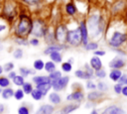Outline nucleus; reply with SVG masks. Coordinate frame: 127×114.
<instances>
[{
    "instance_id": "55",
    "label": "nucleus",
    "mask_w": 127,
    "mask_h": 114,
    "mask_svg": "<svg viewBox=\"0 0 127 114\" xmlns=\"http://www.w3.org/2000/svg\"><path fill=\"white\" fill-rule=\"evenodd\" d=\"M5 29H6V25L5 24H0V33L3 32Z\"/></svg>"
},
{
    "instance_id": "45",
    "label": "nucleus",
    "mask_w": 127,
    "mask_h": 114,
    "mask_svg": "<svg viewBox=\"0 0 127 114\" xmlns=\"http://www.w3.org/2000/svg\"><path fill=\"white\" fill-rule=\"evenodd\" d=\"M94 75L97 77V78H100V79H102V78H104L105 76H106V71L104 70V69H99V70H96V71H94Z\"/></svg>"
},
{
    "instance_id": "19",
    "label": "nucleus",
    "mask_w": 127,
    "mask_h": 114,
    "mask_svg": "<svg viewBox=\"0 0 127 114\" xmlns=\"http://www.w3.org/2000/svg\"><path fill=\"white\" fill-rule=\"evenodd\" d=\"M32 81L36 85L44 84V83H51V79H50L49 75L48 76L47 75H35V76H33Z\"/></svg>"
},
{
    "instance_id": "13",
    "label": "nucleus",
    "mask_w": 127,
    "mask_h": 114,
    "mask_svg": "<svg viewBox=\"0 0 127 114\" xmlns=\"http://www.w3.org/2000/svg\"><path fill=\"white\" fill-rule=\"evenodd\" d=\"M3 14L10 20L13 19V17L16 15V8L11 2H7L3 9Z\"/></svg>"
},
{
    "instance_id": "52",
    "label": "nucleus",
    "mask_w": 127,
    "mask_h": 114,
    "mask_svg": "<svg viewBox=\"0 0 127 114\" xmlns=\"http://www.w3.org/2000/svg\"><path fill=\"white\" fill-rule=\"evenodd\" d=\"M16 75H17V73H16V71H14V70H12V71H10V72L8 73V76H7V77H8L9 79H12V80H13V79L15 78V76H16Z\"/></svg>"
},
{
    "instance_id": "24",
    "label": "nucleus",
    "mask_w": 127,
    "mask_h": 114,
    "mask_svg": "<svg viewBox=\"0 0 127 114\" xmlns=\"http://www.w3.org/2000/svg\"><path fill=\"white\" fill-rule=\"evenodd\" d=\"M50 56V58L53 62L55 63H61L63 61V56L60 52H55V53H52Z\"/></svg>"
},
{
    "instance_id": "26",
    "label": "nucleus",
    "mask_w": 127,
    "mask_h": 114,
    "mask_svg": "<svg viewBox=\"0 0 127 114\" xmlns=\"http://www.w3.org/2000/svg\"><path fill=\"white\" fill-rule=\"evenodd\" d=\"M19 72H20V75H22L23 77H27L30 74H35L36 73V70L35 69L28 68V67H25V66H21L19 68Z\"/></svg>"
},
{
    "instance_id": "42",
    "label": "nucleus",
    "mask_w": 127,
    "mask_h": 114,
    "mask_svg": "<svg viewBox=\"0 0 127 114\" xmlns=\"http://www.w3.org/2000/svg\"><path fill=\"white\" fill-rule=\"evenodd\" d=\"M23 56H24V52H23L22 49L18 48V49H16V50H14V52H13V57H14V58L20 59V58L23 57Z\"/></svg>"
},
{
    "instance_id": "11",
    "label": "nucleus",
    "mask_w": 127,
    "mask_h": 114,
    "mask_svg": "<svg viewBox=\"0 0 127 114\" xmlns=\"http://www.w3.org/2000/svg\"><path fill=\"white\" fill-rule=\"evenodd\" d=\"M109 67L112 69H121L122 67H124L126 65V61L124 58H122L121 57L117 56L115 57L113 59H111L109 61Z\"/></svg>"
},
{
    "instance_id": "28",
    "label": "nucleus",
    "mask_w": 127,
    "mask_h": 114,
    "mask_svg": "<svg viewBox=\"0 0 127 114\" xmlns=\"http://www.w3.org/2000/svg\"><path fill=\"white\" fill-rule=\"evenodd\" d=\"M44 69H45L48 73H51V72H53V71L56 70V63L53 62L52 60L47 61V62H45V67H44Z\"/></svg>"
},
{
    "instance_id": "10",
    "label": "nucleus",
    "mask_w": 127,
    "mask_h": 114,
    "mask_svg": "<svg viewBox=\"0 0 127 114\" xmlns=\"http://www.w3.org/2000/svg\"><path fill=\"white\" fill-rule=\"evenodd\" d=\"M83 99H84V93L82 92L81 89H75L66 96L67 101H75L76 103H79Z\"/></svg>"
},
{
    "instance_id": "8",
    "label": "nucleus",
    "mask_w": 127,
    "mask_h": 114,
    "mask_svg": "<svg viewBox=\"0 0 127 114\" xmlns=\"http://www.w3.org/2000/svg\"><path fill=\"white\" fill-rule=\"evenodd\" d=\"M89 1L90 0H71L70 2H72L76 8V10L82 14V15H86L88 13V6H89Z\"/></svg>"
},
{
    "instance_id": "37",
    "label": "nucleus",
    "mask_w": 127,
    "mask_h": 114,
    "mask_svg": "<svg viewBox=\"0 0 127 114\" xmlns=\"http://www.w3.org/2000/svg\"><path fill=\"white\" fill-rule=\"evenodd\" d=\"M97 48H98V44L96 42H88L84 46V49L86 51H96Z\"/></svg>"
},
{
    "instance_id": "23",
    "label": "nucleus",
    "mask_w": 127,
    "mask_h": 114,
    "mask_svg": "<svg viewBox=\"0 0 127 114\" xmlns=\"http://www.w3.org/2000/svg\"><path fill=\"white\" fill-rule=\"evenodd\" d=\"M64 9H65V13H66L67 15H69V16H73V15L77 12V10H76V8H75V6H74V4H73L72 2L66 3Z\"/></svg>"
},
{
    "instance_id": "43",
    "label": "nucleus",
    "mask_w": 127,
    "mask_h": 114,
    "mask_svg": "<svg viewBox=\"0 0 127 114\" xmlns=\"http://www.w3.org/2000/svg\"><path fill=\"white\" fill-rule=\"evenodd\" d=\"M13 68H14V63L12 62V61H8V62H6L4 65H3V70L5 71V72H10V71H12L13 70Z\"/></svg>"
},
{
    "instance_id": "32",
    "label": "nucleus",
    "mask_w": 127,
    "mask_h": 114,
    "mask_svg": "<svg viewBox=\"0 0 127 114\" xmlns=\"http://www.w3.org/2000/svg\"><path fill=\"white\" fill-rule=\"evenodd\" d=\"M96 87H97L98 91L103 92V93L106 92V91H108V89H109L108 84H107L106 82H104V81H99V82L96 84Z\"/></svg>"
},
{
    "instance_id": "3",
    "label": "nucleus",
    "mask_w": 127,
    "mask_h": 114,
    "mask_svg": "<svg viewBox=\"0 0 127 114\" xmlns=\"http://www.w3.org/2000/svg\"><path fill=\"white\" fill-rule=\"evenodd\" d=\"M32 26H33V21L32 19L25 14H21L19 17V22L15 28V35L16 37L19 38H25L31 34L32 31Z\"/></svg>"
},
{
    "instance_id": "5",
    "label": "nucleus",
    "mask_w": 127,
    "mask_h": 114,
    "mask_svg": "<svg viewBox=\"0 0 127 114\" xmlns=\"http://www.w3.org/2000/svg\"><path fill=\"white\" fill-rule=\"evenodd\" d=\"M66 43L71 46V47H78L80 44H82V39H81V35H80V31L79 28H75L72 30H68L67 31V36H66Z\"/></svg>"
},
{
    "instance_id": "4",
    "label": "nucleus",
    "mask_w": 127,
    "mask_h": 114,
    "mask_svg": "<svg viewBox=\"0 0 127 114\" xmlns=\"http://www.w3.org/2000/svg\"><path fill=\"white\" fill-rule=\"evenodd\" d=\"M48 32V27L46 26L45 22L41 19H36L33 21L32 31L31 34L36 38H42L45 37L46 33Z\"/></svg>"
},
{
    "instance_id": "16",
    "label": "nucleus",
    "mask_w": 127,
    "mask_h": 114,
    "mask_svg": "<svg viewBox=\"0 0 127 114\" xmlns=\"http://www.w3.org/2000/svg\"><path fill=\"white\" fill-rule=\"evenodd\" d=\"M64 48H65V46H64V45H61V44L49 45V46L45 49L44 54H45V55H51L52 53H55V52H61V51H63Z\"/></svg>"
},
{
    "instance_id": "57",
    "label": "nucleus",
    "mask_w": 127,
    "mask_h": 114,
    "mask_svg": "<svg viewBox=\"0 0 127 114\" xmlns=\"http://www.w3.org/2000/svg\"><path fill=\"white\" fill-rule=\"evenodd\" d=\"M3 71H4V70H3V66H2V65H0V75L3 73Z\"/></svg>"
},
{
    "instance_id": "25",
    "label": "nucleus",
    "mask_w": 127,
    "mask_h": 114,
    "mask_svg": "<svg viewBox=\"0 0 127 114\" xmlns=\"http://www.w3.org/2000/svg\"><path fill=\"white\" fill-rule=\"evenodd\" d=\"M36 88H37V89H39V90L43 93V95L45 96V95H47V94H48V92H49V91H50V89L52 88V84H51V83L39 84V85H36Z\"/></svg>"
},
{
    "instance_id": "1",
    "label": "nucleus",
    "mask_w": 127,
    "mask_h": 114,
    "mask_svg": "<svg viewBox=\"0 0 127 114\" xmlns=\"http://www.w3.org/2000/svg\"><path fill=\"white\" fill-rule=\"evenodd\" d=\"M105 38L110 47L120 49L127 43V24L123 21H110L106 28Z\"/></svg>"
},
{
    "instance_id": "54",
    "label": "nucleus",
    "mask_w": 127,
    "mask_h": 114,
    "mask_svg": "<svg viewBox=\"0 0 127 114\" xmlns=\"http://www.w3.org/2000/svg\"><path fill=\"white\" fill-rule=\"evenodd\" d=\"M5 105L3 103H0V114H3L5 112Z\"/></svg>"
},
{
    "instance_id": "36",
    "label": "nucleus",
    "mask_w": 127,
    "mask_h": 114,
    "mask_svg": "<svg viewBox=\"0 0 127 114\" xmlns=\"http://www.w3.org/2000/svg\"><path fill=\"white\" fill-rule=\"evenodd\" d=\"M10 85V79L7 76H0V88H7Z\"/></svg>"
},
{
    "instance_id": "39",
    "label": "nucleus",
    "mask_w": 127,
    "mask_h": 114,
    "mask_svg": "<svg viewBox=\"0 0 127 114\" xmlns=\"http://www.w3.org/2000/svg\"><path fill=\"white\" fill-rule=\"evenodd\" d=\"M61 67H62V70H63V71H64V72H69V71H71V69H72V64H71L70 62H68V61H64V62H62Z\"/></svg>"
},
{
    "instance_id": "58",
    "label": "nucleus",
    "mask_w": 127,
    "mask_h": 114,
    "mask_svg": "<svg viewBox=\"0 0 127 114\" xmlns=\"http://www.w3.org/2000/svg\"><path fill=\"white\" fill-rule=\"evenodd\" d=\"M1 92H2V89H1V88H0V93H1Z\"/></svg>"
},
{
    "instance_id": "27",
    "label": "nucleus",
    "mask_w": 127,
    "mask_h": 114,
    "mask_svg": "<svg viewBox=\"0 0 127 114\" xmlns=\"http://www.w3.org/2000/svg\"><path fill=\"white\" fill-rule=\"evenodd\" d=\"M1 95L3 99H10L11 97H14V90L11 87L4 88L1 92Z\"/></svg>"
},
{
    "instance_id": "12",
    "label": "nucleus",
    "mask_w": 127,
    "mask_h": 114,
    "mask_svg": "<svg viewBox=\"0 0 127 114\" xmlns=\"http://www.w3.org/2000/svg\"><path fill=\"white\" fill-rule=\"evenodd\" d=\"M100 114H127V113L121 107H119L115 104H112V105L107 106Z\"/></svg>"
},
{
    "instance_id": "30",
    "label": "nucleus",
    "mask_w": 127,
    "mask_h": 114,
    "mask_svg": "<svg viewBox=\"0 0 127 114\" xmlns=\"http://www.w3.org/2000/svg\"><path fill=\"white\" fill-rule=\"evenodd\" d=\"M22 90L24 91L25 94H31L32 91L34 90L32 83H31V82H26V81H25V83H24L23 86H22Z\"/></svg>"
},
{
    "instance_id": "9",
    "label": "nucleus",
    "mask_w": 127,
    "mask_h": 114,
    "mask_svg": "<svg viewBox=\"0 0 127 114\" xmlns=\"http://www.w3.org/2000/svg\"><path fill=\"white\" fill-rule=\"evenodd\" d=\"M79 31H80V35H81V39H82V45L83 47L88 43V39H89V34H88V30H87V26H86V22L84 20L79 22L78 25Z\"/></svg>"
},
{
    "instance_id": "29",
    "label": "nucleus",
    "mask_w": 127,
    "mask_h": 114,
    "mask_svg": "<svg viewBox=\"0 0 127 114\" xmlns=\"http://www.w3.org/2000/svg\"><path fill=\"white\" fill-rule=\"evenodd\" d=\"M33 66H34V69H35V70H42V69H44V67H45V62H44V60H42L41 58H38V59H36V60L34 61Z\"/></svg>"
},
{
    "instance_id": "49",
    "label": "nucleus",
    "mask_w": 127,
    "mask_h": 114,
    "mask_svg": "<svg viewBox=\"0 0 127 114\" xmlns=\"http://www.w3.org/2000/svg\"><path fill=\"white\" fill-rule=\"evenodd\" d=\"M29 44H30L31 46H33V47H37V46H39L40 41H39L38 38H32V39L29 41Z\"/></svg>"
},
{
    "instance_id": "21",
    "label": "nucleus",
    "mask_w": 127,
    "mask_h": 114,
    "mask_svg": "<svg viewBox=\"0 0 127 114\" xmlns=\"http://www.w3.org/2000/svg\"><path fill=\"white\" fill-rule=\"evenodd\" d=\"M49 100L53 105H59L62 102L61 95L56 91H53V92H51L49 94Z\"/></svg>"
},
{
    "instance_id": "48",
    "label": "nucleus",
    "mask_w": 127,
    "mask_h": 114,
    "mask_svg": "<svg viewBox=\"0 0 127 114\" xmlns=\"http://www.w3.org/2000/svg\"><path fill=\"white\" fill-rule=\"evenodd\" d=\"M118 83H120V84H122V85H127V74H126V73L122 74V76L120 77Z\"/></svg>"
},
{
    "instance_id": "41",
    "label": "nucleus",
    "mask_w": 127,
    "mask_h": 114,
    "mask_svg": "<svg viewBox=\"0 0 127 114\" xmlns=\"http://www.w3.org/2000/svg\"><path fill=\"white\" fill-rule=\"evenodd\" d=\"M17 113L18 114H30V108L26 104H23V105L19 106Z\"/></svg>"
},
{
    "instance_id": "46",
    "label": "nucleus",
    "mask_w": 127,
    "mask_h": 114,
    "mask_svg": "<svg viewBox=\"0 0 127 114\" xmlns=\"http://www.w3.org/2000/svg\"><path fill=\"white\" fill-rule=\"evenodd\" d=\"M85 86H86L87 89H90V90H95V89L97 88V87H96V84H95L91 79H89V80L86 81Z\"/></svg>"
},
{
    "instance_id": "31",
    "label": "nucleus",
    "mask_w": 127,
    "mask_h": 114,
    "mask_svg": "<svg viewBox=\"0 0 127 114\" xmlns=\"http://www.w3.org/2000/svg\"><path fill=\"white\" fill-rule=\"evenodd\" d=\"M31 96H32V98H33L34 100H36V101H39V100H41V99L44 97L43 93H42L39 89H37V88H35V89L32 91Z\"/></svg>"
},
{
    "instance_id": "6",
    "label": "nucleus",
    "mask_w": 127,
    "mask_h": 114,
    "mask_svg": "<svg viewBox=\"0 0 127 114\" xmlns=\"http://www.w3.org/2000/svg\"><path fill=\"white\" fill-rule=\"evenodd\" d=\"M67 28L64 24H59L55 29V38L56 42L61 45H64L66 43V36H67Z\"/></svg>"
},
{
    "instance_id": "50",
    "label": "nucleus",
    "mask_w": 127,
    "mask_h": 114,
    "mask_svg": "<svg viewBox=\"0 0 127 114\" xmlns=\"http://www.w3.org/2000/svg\"><path fill=\"white\" fill-rule=\"evenodd\" d=\"M93 54H94L95 57H103L105 55V52L104 51H101V50H96V51H94Z\"/></svg>"
},
{
    "instance_id": "20",
    "label": "nucleus",
    "mask_w": 127,
    "mask_h": 114,
    "mask_svg": "<svg viewBox=\"0 0 127 114\" xmlns=\"http://www.w3.org/2000/svg\"><path fill=\"white\" fill-rule=\"evenodd\" d=\"M125 8V4L123 1H117L116 3H114L111 6V11L114 15H118L119 13H121V11Z\"/></svg>"
},
{
    "instance_id": "22",
    "label": "nucleus",
    "mask_w": 127,
    "mask_h": 114,
    "mask_svg": "<svg viewBox=\"0 0 127 114\" xmlns=\"http://www.w3.org/2000/svg\"><path fill=\"white\" fill-rule=\"evenodd\" d=\"M122 74L123 73H122L121 69H111V71L109 73V78L114 82H118L120 77L122 76Z\"/></svg>"
},
{
    "instance_id": "53",
    "label": "nucleus",
    "mask_w": 127,
    "mask_h": 114,
    "mask_svg": "<svg viewBox=\"0 0 127 114\" xmlns=\"http://www.w3.org/2000/svg\"><path fill=\"white\" fill-rule=\"evenodd\" d=\"M121 94H122L123 96L127 97V85H124V86L122 87V92H121Z\"/></svg>"
},
{
    "instance_id": "40",
    "label": "nucleus",
    "mask_w": 127,
    "mask_h": 114,
    "mask_svg": "<svg viewBox=\"0 0 127 114\" xmlns=\"http://www.w3.org/2000/svg\"><path fill=\"white\" fill-rule=\"evenodd\" d=\"M74 75H75L77 78H80V79H86V80H88V78H87V75H86L85 71H84V70H82V69H76V70L74 71Z\"/></svg>"
},
{
    "instance_id": "15",
    "label": "nucleus",
    "mask_w": 127,
    "mask_h": 114,
    "mask_svg": "<svg viewBox=\"0 0 127 114\" xmlns=\"http://www.w3.org/2000/svg\"><path fill=\"white\" fill-rule=\"evenodd\" d=\"M79 108V103H69L61 108L60 114H70Z\"/></svg>"
},
{
    "instance_id": "47",
    "label": "nucleus",
    "mask_w": 127,
    "mask_h": 114,
    "mask_svg": "<svg viewBox=\"0 0 127 114\" xmlns=\"http://www.w3.org/2000/svg\"><path fill=\"white\" fill-rule=\"evenodd\" d=\"M122 87H123L122 84L116 83V84H114V86H113V90H114V92H115L117 95H119V94H121V92H122Z\"/></svg>"
},
{
    "instance_id": "18",
    "label": "nucleus",
    "mask_w": 127,
    "mask_h": 114,
    "mask_svg": "<svg viewBox=\"0 0 127 114\" xmlns=\"http://www.w3.org/2000/svg\"><path fill=\"white\" fill-rule=\"evenodd\" d=\"M89 65L91 66V68L94 71H96V70H99L102 68V61L98 57L93 56L89 60Z\"/></svg>"
},
{
    "instance_id": "44",
    "label": "nucleus",
    "mask_w": 127,
    "mask_h": 114,
    "mask_svg": "<svg viewBox=\"0 0 127 114\" xmlns=\"http://www.w3.org/2000/svg\"><path fill=\"white\" fill-rule=\"evenodd\" d=\"M15 42H16V44H18L20 46H28V44H29V42H28L27 39H25V38H19V37H16L15 38Z\"/></svg>"
},
{
    "instance_id": "7",
    "label": "nucleus",
    "mask_w": 127,
    "mask_h": 114,
    "mask_svg": "<svg viewBox=\"0 0 127 114\" xmlns=\"http://www.w3.org/2000/svg\"><path fill=\"white\" fill-rule=\"evenodd\" d=\"M68 81H69V76L65 75V76H62L60 79L58 80H54V81H51V84H52V88L54 89V91L58 92V91H61L63 89H64L66 87V85L68 84Z\"/></svg>"
},
{
    "instance_id": "34",
    "label": "nucleus",
    "mask_w": 127,
    "mask_h": 114,
    "mask_svg": "<svg viewBox=\"0 0 127 114\" xmlns=\"http://www.w3.org/2000/svg\"><path fill=\"white\" fill-rule=\"evenodd\" d=\"M84 71H85V73H86V75H87V78H88V80L89 79H91L93 76H94V70L91 68V66L89 65V64H87V63H85L84 64Z\"/></svg>"
},
{
    "instance_id": "56",
    "label": "nucleus",
    "mask_w": 127,
    "mask_h": 114,
    "mask_svg": "<svg viewBox=\"0 0 127 114\" xmlns=\"http://www.w3.org/2000/svg\"><path fill=\"white\" fill-rule=\"evenodd\" d=\"M89 114H98V111L96 110V109H92L91 111H90V113Z\"/></svg>"
},
{
    "instance_id": "2",
    "label": "nucleus",
    "mask_w": 127,
    "mask_h": 114,
    "mask_svg": "<svg viewBox=\"0 0 127 114\" xmlns=\"http://www.w3.org/2000/svg\"><path fill=\"white\" fill-rule=\"evenodd\" d=\"M86 26L88 30V34L91 38L98 37L103 33L104 30V20L99 13H92L87 17Z\"/></svg>"
},
{
    "instance_id": "51",
    "label": "nucleus",
    "mask_w": 127,
    "mask_h": 114,
    "mask_svg": "<svg viewBox=\"0 0 127 114\" xmlns=\"http://www.w3.org/2000/svg\"><path fill=\"white\" fill-rule=\"evenodd\" d=\"M22 1L29 4V5H35V4H38L41 0H22Z\"/></svg>"
},
{
    "instance_id": "35",
    "label": "nucleus",
    "mask_w": 127,
    "mask_h": 114,
    "mask_svg": "<svg viewBox=\"0 0 127 114\" xmlns=\"http://www.w3.org/2000/svg\"><path fill=\"white\" fill-rule=\"evenodd\" d=\"M13 83L15 84V85H17V86H23V84L25 83V77H23L22 75H16L15 76V78L13 79Z\"/></svg>"
},
{
    "instance_id": "17",
    "label": "nucleus",
    "mask_w": 127,
    "mask_h": 114,
    "mask_svg": "<svg viewBox=\"0 0 127 114\" xmlns=\"http://www.w3.org/2000/svg\"><path fill=\"white\" fill-rule=\"evenodd\" d=\"M103 96H104L103 92H100L98 90H92L89 93H87V100L89 102H96V101L100 100Z\"/></svg>"
},
{
    "instance_id": "33",
    "label": "nucleus",
    "mask_w": 127,
    "mask_h": 114,
    "mask_svg": "<svg viewBox=\"0 0 127 114\" xmlns=\"http://www.w3.org/2000/svg\"><path fill=\"white\" fill-rule=\"evenodd\" d=\"M62 76H63V75H62V71H60V70H57V69H56L55 71H53V72L49 73V77H50L51 81H54V80H58V79H60Z\"/></svg>"
},
{
    "instance_id": "38",
    "label": "nucleus",
    "mask_w": 127,
    "mask_h": 114,
    "mask_svg": "<svg viewBox=\"0 0 127 114\" xmlns=\"http://www.w3.org/2000/svg\"><path fill=\"white\" fill-rule=\"evenodd\" d=\"M24 96H25V93H24V91L21 88H18L17 90L14 91V98L16 100L20 101V100H22L24 98Z\"/></svg>"
},
{
    "instance_id": "14",
    "label": "nucleus",
    "mask_w": 127,
    "mask_h": 114,
    "mask_svg": "<svg viewBox=\"0 0 127 114\" xmlns=\"http://www.w3.org/2000/svg\"><path fill=\"white\" fill-rule=\"evenodd\" d=\"M55 107L53 104H43L35 112V114H54Z\"/></svg>"
}]
</instances>
